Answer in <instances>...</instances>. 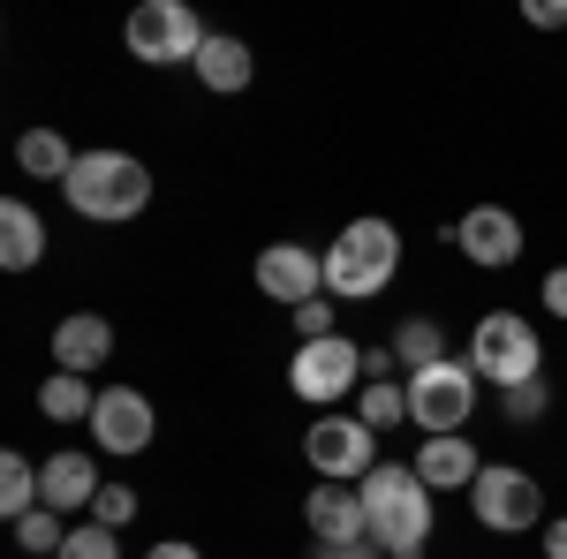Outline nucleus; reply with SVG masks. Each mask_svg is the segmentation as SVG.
<instances>
[{
  "instance_id": "6",
  "label": "nucleus",
  "mask_w": 567,
  "mask_h": 559,
  "mask_svg": "<svg viewBox=\"0 0 567 559\" xmlns=\"http://www.w3.org/2000/svg\"><path fill=\"white\" fill-rule=\"evenodd\" d=\"M477 416V371L470 363H432L409 379V424H424V438H446Z\"/></svg>"
},
{
  "instance_id": "19",
  "label": "nucleus",
  "mask_w": 567,
  "mask_h": 559,
  "mask_svg": "<svg viewBox=\"0 0 567 559\" xmlns=\"http://www.w3.org/2000/svg\"><path fill=\"white\" fill-rule=\"evenodd\" d=\"M39 408L53 416V424H76V416L91 424V408H99V393H91V379H76V371H53V379L39 386Z\"/></svg>"
},
{
  "instance_id": "16",
  "label": "nucleus",
  "mask_w": 567,
  "mask_h": 559,
  "mask_svg": "<svg viewBox=\"0 0 567 559\" xmlns=\"http://www.w3.org/2000/svg\"><path fill=\"white\" fill-rule=\"evenodd\" d=\"M106 355H114V325H106V318H61V325H53V363H61V371L91 379Z\"/></svg>"
},
{
  "instance_id": "32",
  "label": "nucleus",
  "mask_w": 567,
  "mask_h": 559,
  "mask_svg": "<svg viewBox=\"0 0 567 559\" xmlns=\"http://www.w3.org/2000/svg\"><path fill=\"white\" fill-rule=\"evenodd\" d=\"M144 559H205V552H197V545H182V537H159Z\"/></svg>"
},
{
  "instance_id": "25",
  "label": "nucleus",
  "mask_w": 567,
  "mask_h": 559,
  "mask_svg": "<svg viewBox=\"0 0 567 559\" xmlns=\"http://www.w3.org/2000/svg\"><path fill=\"white\" fill-rule=\"evenodd\" d=\"M91 521H99V529H130V521H136V491H130V484H99Z\"/></svg>"
},
{
  "instance_id": "10",
  "label": "nucleus",
  "mask_w": 567,
  "mask_h": 559,
  "mask_svg": "<svg viewBox=\"0 0 567 559\" xmlns=\"http://www.w3.org/2000/svg\"><path fill=\"white\" fill-rule=\"evenodd\" d=\"M310 537L318 545H371V507H363V484H318L310 491Z\"/></svg>"
},
{
  "instance_id": "33",
  "label": "nucleus",
  "mask_w": 567,
  "mask_h": 559,
  "mask_svg": "<svg viewBox=\"0 0 567 559\" xmlns=\"http://www.w3.org/2000/svg\"><path fill=\"white\" fill-rule=\"evenodd\" d=\"M318 559H379V545H318Z\"/></svg>"
},
{
  "instance_id": "14",
  "label": "nucleus",
  "mask_w": 567,
  "mask_h": 559,
  "mask_svg": "<svg viewBox=\"0 0 567 559\" xmlns=\"http://www.w3.org/2000/svg\"><path fill=\"white\" fill-rule=\"evenodd\" d=\"M416 476H424L432 491H470L484 476V462H477V446H470L462 431H446V438H424V446H416Z\"/></svg>"
},
{
  "instance_id": "8",
  "label": "nucleus",
  "mask_w": 567,
  "mask_h": 559,
  "mask_svg": "<svg viewBox=\"0 0 567 559\" xmlns=\"http://www.w3.org/2000/svg\"><path fill=\"white\" fill-rule=\"evenodd\" d=\"M371 438H379V431L363 424V416H318V424L303 431V454L326 484H363V476L379 469V446H371Z\"/></svg>"
},
{
  "instance_id": "29",
  "label": "nucleus",
  "mask_w": 567,
  "mask_h": 559,
  "mask_svg": "<svg viewBox=\"0 0 567 559\" xmlns=\"http://www.w3.org/2000/svg\"><path fill=\"white\" fill-rule=\"evenodd\" d=\"M523 15L537 31H567V0H523Z\"/></svg>"
},
{
  "instance_id": "13",
  "label": "nucleus",
  "mask_w": 567,
  "mask_h": 559,
  "mask_svg": "<svg viewBox=\"0 0 567 559\" xmlns=\"http://www.w3.org/2000/svg\"><path fill=\"white\" fill-rule=\"evenodd\" d=\"M258 288L272 302H288V310H303V302H318V288H326V258H310L303 242H272L258 258Z\"/></svg>"
},
{
  "instance_id": "26",
  "label": "nucleus",
  "mask_w": 567,
  "mask_h": 559,
  "mask_svg": "<svg viewBox=\"0 0 567 559\" xmlns=\"http://www.w3.org/2000/svg\"><path fill=\"white\" fill-rule=\"evenodd\" d=\"M61 559H122V545H114V529H99V521H84V529H69V545H61Z\"/></svg>"
},
{
  "instance_id": "3",
  "label": "nucleus",
  "mask_w": 567,
  "mask_h": 559,
  "mask_svg": "<svg viewBox=\"0 0 567 559\" xmlns=\"http://www.w3.org/2000/svg\"><path fill=\"white\" fill-rule=\"evenodd\" d=\"M393 265H401V235H393L386 219H349L341 242L326 250V296H341V302L379 296L393 280Z\"/></svg>"
},
{
  "instance_id": "15",
  "label": "nucleus",
  "mask_w": 567,
  "mask_h": 559,
  "mask_svg": "<svg viewBox=\"0 0 567 559\" xmlns=\"http://www.w3.org/2000/svg\"><path fill=\"white\" fill-rule=\"evenodd\" d=\"M39 491H45L53 515H76V507L91 515V499H99V462H91V454H53L39 469Z\"/></svg>"
},
{
  "instance_id": "18",
  "label": "nucleus",
  "mask_w": 567,
  "mask_h": 559,
  "mask_svg": "<svg viewBox=\"0 0 567 559\" xmlns=\"http://www.w3.org/2000/svg\"><path fill=\"white\" fill-rule=\"evenodd\" d=\"M197 76H205V91H243L250 84V45L227 39V31H213L205 53H197Z\"/></svg>"
},
{
  "instance_id": "31",
  "label": "nucleus",
  "mask_w": 567,
  "mask_h": 559,
  "mask_svg": "<svg viewBox=\"0 0 567 559\" xmlns=\"http://www.w3.org/2000/svg\"><path fill=\"white\" fill-rule=\"evenodd\" d=\"M393 363H401V355H393V341L386 348H363V379H386Z\"/></svg>"
},
{
  "instance_id": "23",
  "label": "nucleus",
  "mask_w": 567,
  "mask_h": 559,
  "mask_svg": "<svg viewBox=\"0 0 567 559\" xmlns=\"http://www.w3.org/2000/svg\"><path fill=\"white\" fill-rule=\"evenodd\" d=\"M355 416H363L371 431H393L401 416H409V386H393V379H371V386H363V401H355Z\"/></svg>"
},
{
  "instance_id": "12",
  "label": "nucleus",
  "mask_w": 567,
  "mask_h": 559,
  "mask_svg": "<svg viewBox=\"0 0 567 559\" xmlns=\"http://www.w3.org/2000/svg\"><path fill=\"white\" fill-rule=\"evenodd\" d=\"M91 438H99L106 454H144V446H152V401L136 386H106L99 408H91Z\"/></svg>"
},
{
  "instance_id": "22",
  "label": "nucleus",
  "mask_w": 567,
  "mask_h": 559,
  "mask_svg": "<svg viewBox=\"0 0 567 559\" xmlns=\"http://www.w3.org/2000/svg\"><path fill=\"white\" fill-rule=\"evenodd\" d=\"M393 355H401V363H409V379H416V371L446 363V333H439L432 318H409V325L393 333Z\"/></svg>"
},
{
  "instance_id": "1",
  "label": "nucleus",
  "mask_w": 567,
  "mask_h": 559,
  "mask_svg": "<svg viewBox=\"0 0 567 559\" xmlns=\"http://www.w3.org/2000/svg\"><path fill=\"white\" fill-rule=\"evenodd\" d=\"M363 507H371V545L386 559H416L432 545V484L416 469L379 462V469L363 476Z\"/></svg>"
},
{
  "instance_id": "11",
  "label": "nucleus",
  "mask_w": 567,
  "mask_h": 559,
  "mask_svg": "<svg viewBox=\"0 0 567 559\" xmlns=\"http://www.w3.org/2000/svg\"><path fill=\"white\" fill-rule=\"evenodd\" d=\"M454 242H462V258L470 265H515L523 258V219L507 213V205H470V219H454Z\"/></svg>"
},
{
  "instance_id": "28",
  "label": "nucleus",
  "mask_w": 567,
  "mask_h": 559,
  "mask_svg": "<svg viewBox=\"0 0 567 559\" xmlns=\"http://www.w3.org/2000/svg\"><path fill=\"white\" fill-rule=\"evenodd\" d=\"M296 333H303V341H333V302L326 296L303 302V310H296Z\"/></svg>"
},
{
  "instance_id": "9",
  "label": "nucleus",
  "mask_w": 567,
  "mask_h": 559,
  "mask_svg": "<svg viewBox=\"0 0 567 559\" xmlns=\"http://www.w3.org/2000/svg\"><path fill=\"white\" fill-rule=\"evenodd\" d=\"M355 379H363V348H355L349 333H333V341H303V348H296V363H288V386H296V401H310V408H333Z\"/></svg>"
},
{
  "instance_id": "30",
  "label": "nucleus",
  "mask_w": 567,
  "mask_h": 559,
  "mask_svg": "<svg viewBox=\"0 0 567 559\" xmlns=\"http://www.w3.org/2000/svg\"><path fill=\"white\" fill-rule=\"evenodd\" d=\"M545 310H553V318H567V265H553V272H545Z\"/></svg>"
},
{
  "instance_id": "5",
  "label": "nucleus",
  "mask_w": 567,
  "mask_h": 559,
  "mask_svg": "<svg viewBox=\"0 0 567 559\" xmlns=\"http://www.w3.org/2000/svg\"><path fill=\"white\" fill-rule=\"evenodd\" d=\"M205 39H213V31L189 15V0H144L130 15V53L152 61V69H167V61H189V69H197Z\"/></svg>"
},
{
  "instance_id": "27",
  "label": "nucleus",
  "mask_w": 567,
  "mask_h": 559,
  "mask_svg": "<svg viewBox=\"0 0 567 559\" xmlns=\"http://www.w3.org/2000/svg\"><path fill=\"white\" fill-rule=\"evenodd\" d=\"M545 408H553V393H545V379H529V386H507V424H537V416H545Z\"/></svg>"
},
{
  "instance_id": "4",
  "label": "nucleus",
  "mask_w": 567,
  "mask_h": 559,
  "mask_svg": "<svg viewBox=\"0 0 567 559\" xmlns=\"http://www.w3.org/2000/svg\"><path fill=\"white\" fill-rule=\"evenodd\" d=\"M537 363H545V348L529 333V318H515V310L477 318V333H470V371H477V379H492V386L507 393V386H529Z\"/></svg>"
},
{
  "instance_id": "7",
  "label": "nucleus",
  "mask_w": 567,
  "mask_h": 559,
  "mask_svg": "<svg viewBox=\"0 0 567 559\" xmlns=\"http://www.w3.org/2000/svg\"><path fill=\"white\" fill-rule=\"evenodd\" d=\"M470 507H477L484 529H537L545 521V484L529 469H515V462H484V476L470 484Z\"/></svg>"
},
{
  "instance_id": "34",
  "label": "nucleus",
  "mask_w": 567,
  "mask_h": 559,
  "mask_svg": "<svg viewBox=\"0 0 567 559\" xmlns=\"http://www.w3.org/2000/svg\"><path fill=\"white\" fill-rule=\"evenodd\" d=\"M545 552L567 559V515H560V521H545Z\"/></svg>"
},
{
  "instance_id": "21",
  "label": "nucleus",
  "mask_w": 567,
  "mask_h": 559,
  "mask_svg": "<svg viewBox=\"0 0 567 559\" xmlns=\"http://www.w3.org/2000/svg\"><path fill=\"white\" fill-rule=\"evenodd\" d=\"M16 159H23V174H45V182H69V174H76V152H69L53 130H23Z\"/></svg>"
},
{
  "instance_id": "20",
  "label": "nucleus",
  "mask_w": 567,
  "mask_h": 559,
  "mask_svg": "<svg viewBox=\"0 0 567 559\" xmlns=\"http://www.w3.org/2000/svg\"><path fill=\"white\" fill-rule=\"evenodd\" d=\"M39 507H45L39 469H31L23 454H0V515H8V521H23V515H39Z\"/></svg>"
},
{
  "instance_id": "17",
  "label": "nucleus",
  "mask_w": 567,
  "mask_h": 559,
  "mask_svg": "<svg viewBox=\"0 0 567 559\" xmlns=\"http://www.w3.org/2000/svg\"><path fill=\"white\" fill-rule=\"evenodd\" d=\"M45 258V219L23 205V197H8L0 205V265L8 272H31V265Z\"/></svg>"
},
{
  "instance_id": "24",
  "label": "nucleus",
  "mask_w": 567,
  "mask_h": 559,
  "mask_svg": "<svg viewBox=\"0 0 567 559\" xmlns=\"http://www.w3.org/2000/svg\"><path fill=\"white\" fill-rule=\"evenodd\" d=\"M16 545H23V552H53V559H61L69 529H61V515H53V507H39V515H23V521H16Z\"/></svg>"
},
{
  "instance_id": "2",
  "label": "nucleus",
  "mask_w": 567,
  "mask_h": 559,
  "mask_svg": "<svg viewBox=\"0 0 567 559\" xmlns=\"http://www.w3.org/2000/svg\"><path fill=\"white\" fill-rule=\"evenodd\" d=\"M61 189H69V205L84 219H136L152 205V174L130 152H76V174Z\"/></svg>"
}]
</instances>
